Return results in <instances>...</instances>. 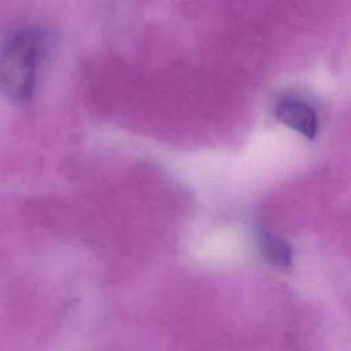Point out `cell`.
I'll return each instance as SVG.
<instances>
[{"label":"cell","mask_w":351,"mask_h":351,"mask_svg":"<svg viewBox=\"0 0 351 351\" xmlns=\"http://www.w3.org/2000/svg\"><path fill=\"white\" fill-rule=\"evenodd\" d=\"M48 53V36L40 27L23 29L0 49V92L14 103L29 101L37 88L40 69Z\"/></svg>","instance_id":"6da1fadb"},{"label":"cell","mask_w":351,"mask_h":351,"mask_svg":"<svg viewBox=\"0 0 351 351\" xmlns=\"http://www.w3.org/2000/svg\"><path fill=\"white\" fill-rule=\"evenodd\" d=\"M262 244L265 252L276 262H285L289 256V250L284 240L278 239L274 234H265L262 239Z\"/></svg>","instance_id":"3957f363"},{"label":"cell","mask_w":351,"mask_h":351,"mask_svg":"<svg viewBox=\"0 0 351 351\" xmlns=\"http://www.w3.org/2000/svg\"><path fill=\"white\" fill-rule=\"evenodd\" d=\"M276 118L287 128L298 132L304 138L314 140L319 122L317 111L306 100L296 96H284L274 104Z\"/></svg>","instance_id":"7a4b0ae2"}]
</instances>
